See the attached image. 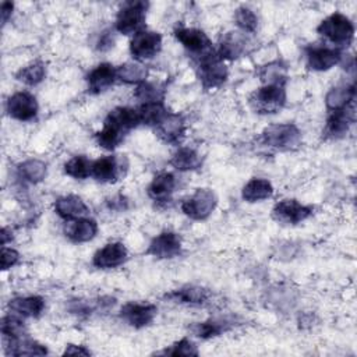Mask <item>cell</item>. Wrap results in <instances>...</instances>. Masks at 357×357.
<instances>
[{
  "label": "cell",
  "mask_w": 357,
  "mask_h": 357,
  "mask_svg": "<svg viewBox=\"0 0 357 357\" xmlns=\"http://www.w3.org/2000/svg\"><path fill=\"white\" fill-rule=\"evenodd\" d=\"M64 233L73 243H86L96 236L98 223L91 218L67 220Z\"/></svg>",
  "instance_id": "obj_22"
},
{
  "label": "cell",
  "mask_w": 357,
  "mask_h": 357,
  "mask_svg": "<svg viewBox=\"0 0 357 357\" xmlns=\"http://www.w3.org/2000/svg\"><path fill=\"white\" fill-rule=\"evenodd\" d=\"M64 354H81V356H89L91 351L88 349H85L84 346H79V344H67L66 350H64Z\"/></svg>",
  "instance_id": "obj_44"
},
{
  "label": "cell",
  "mask_w": 357,
  "mask_h": 357,
  "mask_svg": "<svg viewBox=\"0 0 357 357\" xmlns=\"http://www.w3.org/2000/svg\"><path fill=\"white\" fill-rule=\"evenodd\" d=\"M139 114L141 124L146 126H158L165 116L169 113L165 107L163 102H149V103H141V106L137 109Z\"/></svg>",
  "instance_id": "obj_30"
},
{
  "label": "cell",
  "mask_w": 357,
  "mask_h": 357,
  "mask_svg": "<svg viewBox=\"0 0 357 357\" xmlns=\"http://www.w3.org/2000/svg\"><path fill=\"white\" fill-rule=\"evenodd\" d=\"M0 259H1V269H3V271H7V269H10L11 266H14V265L18 262L20 254H18L17 250H14V248H11V247L8 248V247H4V245H3Z\"/></svg>",
  "instance_id": "obj_41"
},
{
  "label": "cell",
  "mask_w": 357,
  "mask_h": 357,
  "mask_svg": "<svg viewBox=\"0 0 357 357\" xmlns=\"http://www.w3.org/2000/svg\"><path fill=\"white\" fill-rule=\"evenodd\" d=\"M216 194L209 188H198L191 197L181 202V211L192 220L206 219L216 208Z\"/></svg>",
  "instance_id": "obj_6"
},
{
  "label": "cell",
  "mask_w": 357,
  "mask_h": 357,
  "mask_svg": "<svg viewBox=\"0 0 357 357\" xmlns=\"http://www.w3.org/2000/svg\"><path fill=\"white\" fill-rule=\"evenodd\" d=\"M18 172L29 183H40L46 177V165L38 159H28L18 165Z\"/></svg>",
  "instance_id": "obj_34"
},
{
  "label": "cell",
  "mask_w": 357,
  "mask_h": 357,
  "mask_svg": "<svg viewBox=\"0 0 357 357\" xmlns=\"http://www.w3.org/2000/svg\"><path fill=\"white\" fill-rule=\"evenodd\" d=\"M134 95L142 103L162 102V99H163V88L159 86V85H155L152 82L144 81V82L137 85Z\"/></svg>",
  "instance_id": "obj_35"
},
{
  "label": "cell",
  "mask_w": 357,
  "mask_h": 357,
  "mask_svg": "<svg viewBox=\"0 0 357 357\" xmlns=\"http://www.w3.org/2000/svg\"><path fill=\"white\" fill-rule=\"evenodd\" d=\"M234 20L238 28L243 29L244 32H254L257 29L258 17L248 7H238L234 13Z\"/></svg>",
  "instance_id": "obj_38"
},
{
  "label": "cell",
  "mask_w": 357,
  "mask_h": 357,
  "mask_svg": "<svg viewBox=\"0 0 357 357\" xmlns=\"http://www.w3.org/2000/svg\"><path fill=\"white\" fill-rule=\"evenodd\" d=\"M286 103V91L283 85H264L250 98L251 107L259 114L278 113Z\"/></svg>",
  "instance_id": "obj_5"
},
{
  "label": "cell",
  "mask_w": 357,
  "mask_h": 357,
  "mask_svg": "<svg viewBox=\"0 0 357 357\" xmlns=\"http://www.w3.org/2000/svg\"><path fill=\"white\" fill-rule=\"evenodd\" d=\"M354 103L346 106L344 109L331 112L329 117L326 119V124H325V128L322 132L326 139H339L347 134L350 126L356 120Z\"/></svg>",
  "instance_id": "obj_10"
},
{
  "label": "cell",
  "mask_w": 357,
  "mask_h": 357,
  "mask_svg": "<svg viewBox=\"0 0 357 357\" xmlns=\"http://www.w3.org/2000/svg\"><path fill=\"white\" fill-rule=\"evenodd\" d=\"M307 66L314 71H326L342 60V53L339 47L329 46H311L305 52Z\"/></svg>",
  "instance_id": "obj_15"
},
{
  "label": "cell",
  "mask_w": 357,
  "mask_h": 357,
  "mask_svg": "<svg viewBox=\"0 0 357 357\" xmlns=\"http://www.w3.org/2000/svg\"><path fill=\"white\" fill-rule=\"evenodd\" d=\"M170 165L180 172H188V170L198 169L202 165V159L195 149L183 146L173 153L170 159Z\"/></svg>",
  "instance_id": "obj_29"
},
{
  "label": "cell",
  "mask_w": 357,
  "mask_h": 357,
  "mask_svg": "<svg viewBox=\"0 0 357 357\" xmlns=\"http://www.w3.org/2000/svg\"><path fill=\"white\" fill-rule=\"evenodd\" d=\"M148 3L145 1H128L126 3L116 17V31L123 35L137 33L145 21V13Z\"/></svg>",
  "instance_id": "obj_7"
},
{
  "label": "cell",
  "mask_w": 357,
  "mask_h": 357,
  "mask_svg": "<svg viewBox=\"0 0 357 357\" xmlns=\"http://www.w3.org/2000/svg\"><path fill=\"white\" fill-rule=\"evenodd\" d=\"M356 102V88L354 84L340 85L332 88L325 98V103L329 112L344 109L346 106Z\"/></svg>",
  "instance_id": "obj_26"
},
{
  "label": "cell",
  "mask_w": 357,
  "mask_h": 357,
  "mask_svg": "<svg viewBox=\"0 0 357 357\" xmlns=\"http://www.w3.org/2000/svg\"><path fill=\"white\" fill-rule=\"evenodd\" d=\"M261 141L280 151H293L301 145V131L296 124H273L262 131Z\"/></svg>",
  "instance_id": "obj_3"
},
{
  "label": "cell",
  "mask_w": 357,
  "mask_h": 357,
  "mask_svg": "<svg viewBox=\"0 0 357 357\" xmlns=\"http://www.w3.org/2000/svg\"><path fill=\"white\" fill-rule=\"evenodd\" d=\"M158 314V307L151 303H127L120 310V317L132 328L141 329L152 324Z\"/></svg>",
  "instance_id": "obj_11"
},
{
  "label": "cell",
  "mask_w": 357,
  "mask_h": 357,
  "mask_svg": "<svg viewBox=\"0 0 357 357\" xmlns=\"http://www.w3.org/2000/svg\"><path fill=\"white\" fill-rule=\"evenodd\" d=\"M10 234H11V231H10L7 227H3V229H1V234H0V237H1V245H6L7 241L11 240L13 236H10Z\"/></svg>",
  "instance_id": "obj_45"
},
{
  "label": "cell",
  "mask_w": 357,
  "mask_h": 357,
  "mask_svg": "<svg viewBox=\"0 0 357 357\" xmlns=\"http://www.w3.org/2000/svg\"><path fill=\"white\" fill-rule=\"evenodd\" d=\"M8 308L20 317L36 318L45 310V300L40 296L15 297L8 301Z\"/></svg>",
  "instance_id": "obj_23"
},
{
  "label": "cell",
  "mask_w": 357,
  "mask_h": 357,
  "mask_svg": "<svg viewBox=\"0 0 357 357\" xmlns=\"http://www.w3.org/2000/svg\"><path fill=\"white\" fill-rule=\"evenodd\" d=\"M272 194H273V187L271 181L259 177L251 178L243 187V191H241V197L247 202H258V201L271 198Z\"/></svg>",
  "instance_id": "obj_27"
},
{
  "label": "cell",
  "mask_w": 357,
  "mask_h": 357,
  "mask_svg": "<svg viewBox=\"0 0 357 357\" xmlns=\"http://www.w3.org/2000/svg\"><path fill=\"white\" fill-rule=\"evenodd\" d=\"M123 173V159L109 155L92 162L91 176L100 183H114Z\"/></svg>",
  "instance_id": "obj_17"
},
{
  "label": "cell",
  "mask_w": 357,
  "mask_h": 357,
  "mask_svg": "<svg viewBox=\"0 0 357 357\" xmlns=\"http://www.w3.org/2000/svg\"><path fill=\"white\" fill-rule=\"evenodd\" d=\"M117 78L126 84H141L146 79L148 68L139 63H124L116 68Z\"/></svg>",
  "instance_id": "obj_31"
},
{
  "label": "cell",
  "mask_w": 357,
  "mask_h": 357,
  "mask_svg": "<svg viewBox=\"0 0 357 357\" xmlns=\"http://www.w3.org/2000/svg\"><path fill=\"white\" fill-rule=\"evenodd\" d=\"M197 74L204 89H215L227 79V67L213 50L197 59Z\"/></svg>",
  "instance_id": "obj_4"
},
{
  "label": "cell",
  "mask_w": 357,
  "mask_h": 357,
  "mask_svg": "<svg viewBox=\"0 0 357 357\" xmlns=\"http://www.w3.org/2000/svg\"><path fill=\"white\" fill-rule=\"evenodd\" d=\"M176 187V177L173 173L163 172L153 177L151 184L148 185V195L153 201H167L174 191Z\"/></svg>",
  "instance_id": "obj_24"
},
{
  "label": "cell",
  "mask_w": 357,
  "mask_h": 357,
  "mask_svg": "<svg viewBox=\"0 0 357 357\" xmlns=\"http://www.w3.org/2000/svg\"><path fill=\"white\" fill-rule=\"evenodd\" d=\"M117 78L116 67L110 63H100L89 71L86 77L88 89L91 93H100L109 89Z\"/></svg>",
  "instance_id": "obj_20"
},
{
  "label": "cell",
  "mask_w": 357,
  "mask_h": 357,
  "mask_svg": "<svg viewBox=\"0 0 357 357\" xmlns=\"http://www.w3.org/2000/svg\"><path fill=\"white\" fill-rule=\"evenodd\" d=\"M0 329L3 336L6 337H18L25 335V325L24 322L14 315H6L1 318Z\"/></svg>",
  "instance_id": "obj_39"
},
{
  "label": "cell",
  "mask_w": 357,
  "mask_h": 357,
  "mask_svg": "<svg viewBox=\"0 0 357 357\" xmlns=\"http://www.w3.org/2000/svg\"><path fill=\"white\" fill-rule=\"evenodd\" d=\"M317 32L337 46H349L354 38L353 22L342 13H333L317 26Z\"/></svg>",
  "instance_id": "obj_2"
},
{
  "label": "cell",
  "mask_w": 357,
  "mask_h": 357,
  "mask_svg": "<svg viewBox=\"0 0 357 357\" xmlns=\"http://www.w3.org/2000/svg\"><path fill=\"white\" fill-rule=\"evenodd\" d=\"M162 354H167V356H198V349L191 340H188L187 337H183L178 342L169 346L167 349H165L162 351Z\"/></svg>",
  "instance_id": "obj_40"
},
{
  "label": "cell",
  "mask_w": 357,
  "mask_h": 357,
  "mask_svg": "<svg viewBox=\"0 0 357 357\" xmlns=\"http://www.w3.org/2000/svg\"><path fill=\"white\" fill-rule=\"evenodd\" d=\"M312 211H314L312 206L303 205L297 199H282L273 206L272 216L278 222L297 225L308 219L312 215Z\"/></svg>",
  "instance_id": "obj_13"
},
{
  "label": "cell",
  "mask_w": 357,
  "mask_h": 357,
  "mask_svg": "<svg viewBox=\"0 0 357 357\" xmlns=\"http://www.w3.org/2000/svg\"><path fill=\"white\" fill-rule=\"evenodd\" d=\"M181 251V237L174 231H162L148 245L146 255L166 259L178 255Z\"/></svg>",
  "instance_id": "obj_16"
},
{
  "label": "cell",
  "mask_w": 357,
  "mask_h": 357,
  "mask_svg": "<svg viewBox=\"0 0 357 357\" xmlns=\"http://www.w3.org/2000/svg\"><path fill=\"white\" fill-rule=\"evenodd\" d=\"M91 170H92V162L84 155L74 156L64 163V173L77 180H84L89 177Z\"/></svg>",
  "instance_id": "obj_33"
},
{
  "label": "cell",
  "mask_w": 357,
  "mask_h": 357,
  "mask_svg": "<svg viewBox=\"0 0 357 357\" xmlns=\"http://www.w3.org/2000/svg\"><path fill=\"white\" fill-rule=\"evenodd\" d=\"M4 350L8 356H45L47 354V349L38 343L36 340L24 336L18 337H6L4 336Z\"/></svg>",
  "instance_id": "obj_19"
},
{
  "label": "cell",
  "mask_w": 357,
  "mask_h": 357,
  "mask_svg": "<svg viewBox=\"0 0 357 357\" xmlns=\"http://www.w3.org/2000/svg\"><path fill=\"white\" fill-rule=\"evenodd\" d=\"M191 332L201 337V339H211L219 336L222 332L226 331V325L219 321H205V322H197L191 325Z\"/></svg>",
  "instance_id": "obj_36"
},
{
  "label": "cell",
  "mask_w": 357,
  "mask_h": 357,
  "mask_svg": "<svg viewBox=\"0 0 357 357\" xmlns=\"http://www.w3.org/2000/svg\"><path fill=\"white\" fill-rule=\"evenodd\" d=\"M128 251L120 241L107 243L99 248L92 258V265L99 269H112L123 265L127 261Z\"/></svg>",
  "instance_id": "obj_14"
},
{
  "label": "cell",
  "mask_w": 357,
  "mask_h": 357,
  "mask_svg": "<svg viewBox=\"0 0 357 357\" xmlns=\"http://www.w3.org/2000/svg\"><path fill=\"white\" fill-rule=\"evenodd\" d=\"M36 98L29 92H15L7 100L6 110L10 117L20 121H29L38 114Z\"/></svg>",
  "instance_id": "obj_12"
},
{
  "label": "cell",
  "mask_w": 357,
  "mask_h": 357,
  "mask_svg": "<svg viewBox=\"0 0 357 357\" xmlns=\"http://www.w3.org/2000/svg\"><path fill=\"white\" fill-rule=\"evenodd\" d=\"M113 42H114V39L110 35V32H103L100 35L99 40H98V49L99 50H107V49H110L113 46Z\"/></svg>",
  "instance_id": "obj_42"
},
{
  "label": "cell",
  "mask_w": 357,
  "mask_h": 357,
  "mask_svg": "<svg viewBox=\"0 0 357 357\" xmlns=\"http://www.w3.org/2000/svg\"><path fill=\"white\" fill-rule=\"evenodd\" d=\"M54 212L64 220H74L85 218L89 213V208L81 197L70 194L54 201Z\"/></svg>",
  "instance_id": "obj_21"
},
{
  "label": "cell",
  "mask_w": 357,
  "mask_h": 357,
  "mask_svg": "<svg viewBox=\"0 0 357 357\" xmlns=\"http://www.w3.org/2000/svg\"><path fill=\"white\" fill-rule=\"evenodd\" d=\"M176 39L197 59L213 52L208 35L197 28H178L174 31Z\"/></svg>",
  "instance_id": "obj_9"
},
{
  "label": "cell",
  "mask_w": 357,
  "mask_h": 357,
  "mask_svg": "<svg viewBox=\"0 0 357 357\" xmlns=\"http://www.w3.org/2000/svg\"><path fill=\"white\" fill-rule=\"evenodd\" d=\"M141 124L137 109L119 106L109 112L103 120V127L95 134V139L103 149L112 151L120 145L126 134Z\"/></svg>",
  "instance_id": "obj_1"
},
{
  "label": "cell",
  "mask_w": 357,
  "mask_h": 357,
  "mask_svg": "<svg viewBox=\"0 0 357 357\" xmlns=\"http://www.w3.org/2000/svg\"><path fill=\"white\" fill-rule=\"evenodd\" d=\"M156 135L166 144H180L185 135V121L181 116L167 113L165 119L153 127Z\"/></svg>",
  "instance_id": "obj_18"
},
{
  "label": "cell",
  "mask_w": 357,
  "mask_h": 357,
  "mask_svg": "<svg viewBox=\"0 0 357 357\" xmlns=\"http://www.w3.org/2000/svg\"><path fill=\"white\" fill-rule=\"evenodd\" d=\"M167 297L177 303L201 305V304H205L206 300L209 298V291L199 286H185V287H181L178 290L169 293Z\"/></svg>",
  "instance_id": "obj_28"
},
{
  "label": "cell",
  "mask_w": 357,
  "mask_h": 357,
  "mask_svg": "<svg viewBox=\"0 0 357 357\" xmlns=\"http://www.w3.org/2000/svg\"><path fill=\"white\" fill-rule=\"evenodd\" d=\"M261 79L265 85H284L286 82V67L280 66L279 63H271L265 67H262Z\"/></svg>",
  "instance_id": "obj_37"
},
{
  "label": "cell",
  "mask_w": 357,
  "mask_h": 357,
  "mask_svg": "<svg viewBox=\"0 0 357 357\" xmlns=\"http://www.w3.org/2000/svg\"><path fill=\"white\" fill-rule=\"evenodd\" d=\"M245 50V36L240 32H227L220 43L216 54L222 60H234Z\"/></svg>",
  "instance_id": "obj_25"
},
{
  "label": "cell",
  "mask_w": 357,
  "mask_h": 357,
  "mask_svg": "<svg viewBox=\"0 0 357 357\" xmlns=\"http://www.w3.org/2000/svg\"><path fill=\"white\" fill-rule=\"evenodd\" d=\"M45 77H46V66L40 60L33 61L22 68H20L15 73V78L29 86L38 85L39 82H42L45 79Z\"/></svg>",
  "instance_id": "obj_32"
},
{
  "label": "cell",
  "mask_w": 357,
  "mask_h": 357,
  "mask_svg": "<svg viewBox=\"0 0 357 357\" xmlns=\"http://www.w3.org/2000/svg\"><path fill=\"white\" fill-rule=\"evenodd\" d=\"M13 8H14V4H13L11 1H3V3H1L0 14H1V22H3V25H4V24L8 21V18L11 17Z\"/></svg>",
  "instance_id": "obj_43"
},
{
  "label": "cell",
  "mask_w": 357,
  "mask_h": 357,
  "mask_svg": "<svg viewBox=\"0 0 357 357\" xmlns=\"http://www.w3.org/2000/svg\"><path fill=\"white\" fill-rule=\"evenodd\" d=\"M162 49V35L155 31L141 29L131 38L130 52L137 60H149Z\"/></svg>",
  "instance_id": "obj_8"
}]
</instances>
